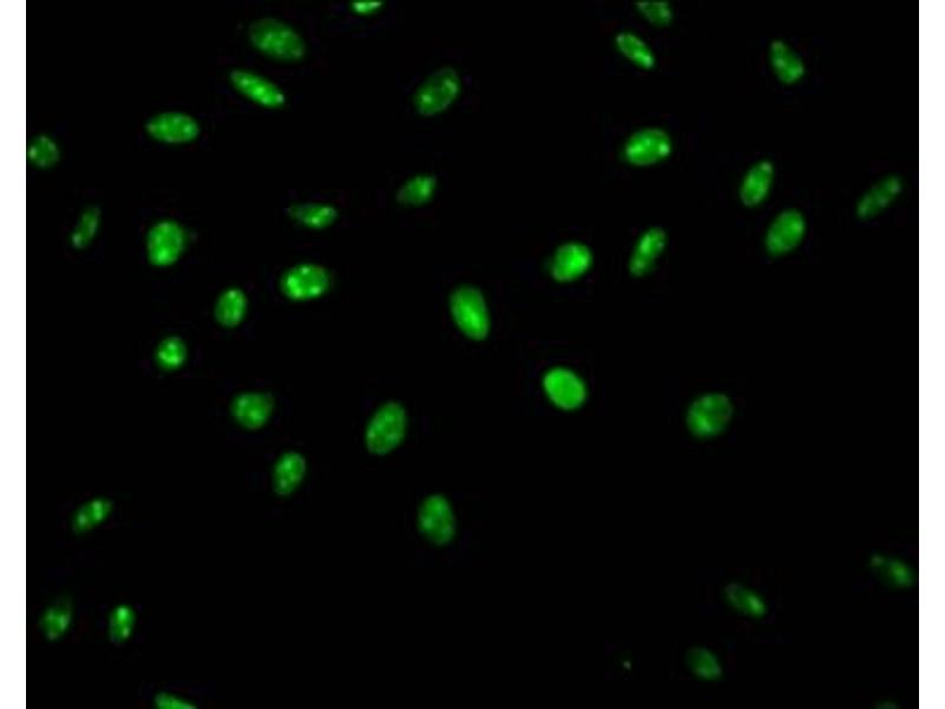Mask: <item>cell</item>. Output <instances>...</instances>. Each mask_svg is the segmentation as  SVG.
Instances as JSON below:
<instances>
[{"label":"cell","mask_w":945,"mask_h":709,"mask_svg":"<svg viewBox=\"0 0 945 709\" xmlns=\"http://www.w3.org/2000/svg\"><path fill=\"white\" fill-rule=\"evenodd\" d=\"M253 48L271 60L296 63L306 54L305 39L288 23L277 18H260L249 28Z\"/></svg>","instance_id":"6da1fadb"},{"label":"cell","mask_w":945,"mask_h":709,"mask_svg":"<svg viewBox=\"0 0 945 709\" xmlns=\"http://www.w3.org/2000/svg\"><path fill=\"white\" fill-rule=\"evenodd\" d=\"M449 311L456 328L468 340L482 342L491 333V314L484 292L477 286L462 284L449 296Z\"/></svg>","instance_id":"7a4b0ae2"},{"label":"cell","mask_w":945,"mask_h":709,"mask_svg":"<svg viewBox=\"0 0 945 709\" xmlns=\"http://www.w3.org/2000/svg\"><path fill=\"white\" fill-rule=\"evenodd\" d=\"M462 87V77L451 65L434 70L415 89V112L427 119L446 113L459 100Z\"/></svg>","instance_id":"3957f363"},{"label":"cell","mask_w":945,"mask_h":709,"mask_svg":"<svg viewBox=\"0 0 945 709\" xmlns=\"http://www.w3.org/2000/svg\"><path fill=\"white\" fill-rule=\"evenodd\" d=\"M407 429L408 414L402 403H383L371 415L364 434L368 452L376 457L394 452L406 439Z\"/></svg>","instance_id":"277c9868"},{"label":"cell","mask_w":945,"mask_h":709,"mask_svg":"<svg viewBox=\"0 0 945 709\" xmlns=\"http://www.w3.org/2000/svg\"><path fill=\"white\" fill-rule=\"evenodd\" d=\"M674 152V141L668 130L657 126L637 128L625 138L621 156L634 168H649L667 161Z\"/></svg>","instance_id":"5b68a950"},{"label":"cell","mask_w":945,"mask_h":709,"mask_svg":"<svg viewBox=\"0 0 945 709\" xmlns=\"http://www.w3.org/2000/svg\"><path fill=\"white\" fill-rule=\"evenodd\" d=\"M540 385L546 400L560 412H577L589 399L588 383L577 370L570 367L553 366L546 369Z\"/></svg>","instance_id":"8992f818"},{"label":"cell","mask_w":945,"mask_h":709,"mask_svg":"<svg viewBox=\"0 0 945 709\" xmlns=\"http://www.w3.org/2000/svg\"><path fill=\"white\" fill-rule=\"evenodd\" d=\"M734 414L732 400L721 393L699 396L688 407L686 421L690 433L697 438H712L731 424Z\"/></svg>","instance_id":"52a82bcc"},{"label":"cell","mask_w":945,"mask_h":709,"mask_svg":"<svg viewBox=\"0 0 945 709\" xmlns=\"http://www.w3.org/2000/svg\"><path fill=\"white\" fill-rule=\"evenodd\" d=\"M331 273L323 265L301 263L291 266L280 278V290L292 302H309L330 290Z\"/></svg>","instance_id":"ba28073f"},{"label":"cell","mask_w":945,"mask_h":709,"mask_svg":"<svg viewBox=\"0 0 945 709\" xmlns=\"http://www.w3.org/2000/svg\"><path fill=\"white\" fill-rule=\"evenodd\" d=\"M595 256L591 247L580 240H566L551 253L547 272L553 282L572 284L584 278L593 268Z\"/></svg>","instance_id":"9c48e42d"},{"label":"cell","mask_w":945,"mask_h":709,"mask_svg":"<svg viewBox=\"0 0 945 709\" xmlns=\"http://www.w3.org/2000/svg\"><path fill=\"white\" fill-rule=\"evenodd\" d=\"M417 528L426 541L435 546L452 542L455 535L454 513L442 494H430L417 510Z\"/></svg>","instance_id":"30bf717a"},{"label":"cell","mask_w":945,"mask_h":709,"mask_svg":"<svg viewBox=\"0 0 945 709\" xmlns=\"http://www.w3.org/2000/svg\"><path fill=\"white\" fill-rule=\"evenodd\" d=\"M186 246L187 233L177 221H159L148 232V259L159 268H166L177 263Z\"/></svg>","instance_id":"8fae6325"},{"label":"cell","mask_w":945,"mask_h":709,"mask_svg":"<svg viewBox=\"0 0 945 709\" xmlns=\"http://www.w3.org/2000/svg\"><path fill=\"white\" fill-rule=\"evenodd\" d=\"M668 242V233L661 226L647 227L638 234L628 259L630 275L635 278L649 276L666 252Z\"/></svg>","instance_id":"7c38bea8"},{"label":"cell","mask_w":945,"mask_h":709,"mask_svg":"<svg viewBox=\"0 0 945 709\" xmlns=\"http://www.w3.org/2000/svg\"><path fill=\"white\" fill-rule=\"evenodd\" d=\"M230 82L239 94L260 107L279 109L285 106L286 95L275 82L252 70L237 69L230 75Z\"/></svg>","instance_id":"4fadbf2b"},{"label":"cell","mask_w":945,"mask_h":709,"mask_svg":"<svg viewBox=\"0 0 945 709\" xmlns=\"http://www.w3.org/2000/svg\"><path fill=\"white\" fill-rule=\"evenodd\" d=\"M806 234V219L797 210L781 212L774 219L766 234L765 245L769 255H787L797 247Z\"/></svg>","instance_id":"5bb4252c"},{"label":"cell","mask_w":945,"mask_h":709,"mask_svg":"<svg viewBox=\"0 0 945 709\" xmlns=\"http://www.w3.org/2000/svg\"><path fill=\"white\" fill-rule=\"evenodd\" d=\"M146 130L153 140L181 145L192 142L200 134V126L194 117L185 113L168 112L152 117L147 122Z\"/></svg>","instance_id":"9a60e30c"},{"label":"cell","mask_w":945,"mask_h":709,"mask_svg":"<svg viewBox=\"0 0 945 709\" xmlns=\"http://www.w3.org/2000/svg\"><path fill=\"white\" fill-rule=\"evenodd\" d=\"M275 406V398L270 393L247 392L236 396L231 412L238 425L247 431H258L269 422Z\"/></svg>","instance_id":"2e32d148"},{"label":"cell","mask_w":945,"mask_h":709,"mask_svg":"<svg viewBox=\"0 0 945 709\" xmlns=\"http://www.w3.org/2000/svg\"><path fill=\"white\" fill-rule=\"evenodd\" d=\"M306 470L308 464L303 454L295 451L283 453L273 466V491L282 498L292 496L303 484Z\"/></svg>","instance_id":"e0dca14e"},{"label":"cell","mask_w":945,"mask_h":709,"mask_svg":"<svg viewBox=\"0 0 945 709\" xmlns=\"http://www.w3.org/2000/svg\"><path fill=\"white\" fill-rule=\"evenodd\" d=\"M902 191L903 181L896 175H889L878 181L858 201L856 210L858 218L869 220L877 217L894 203Z\"/></svg>","instance_id":"ac0fdd59"},{"label":"cell","mask_w":945,"mask_h":709,"mask_svg":"<svg viewBox=\"0 0 945 709\" xmlns=\"http://www.w3.org/2000/svg\"><path fill=\"white\" fill-rule=\"evenodd\" d=\"M286 214L293 223L312 231L328 229L340 216L335 205L323 201H297L286 208Z\"/></svg>","instance_id":"d6986e66"},{"label":"cell","mask_w":945,"mask_h":709,"mask_svg":"<svg viewBox=\"0 0 945 709\" xmlns=\"http://www.w3.org/2000/svg\"><path fill=\"white\" fill-rule=\"evenodd\" d=\"M614 44L618 55L634 67L650 71L656 67V52L647 39L634 30L617 32Z\"/></svg>","instance_id":"ffe728a7"},{"label":"cell","mask_w":945,"mask_h":709,"mask_svg":"<svg viewBox=\"0 0 945 709\" xmlns=\"http://www.w3.org/2000/svg\"><path fill=\"white\" fill-rule=\"evenodd\" d=\"M774 174V166L767 160H762L749 169L740 188L742 204L756 207L764 203L771 192Z\"/></svg>","instance_id":"44dd1931"},{"label":"cell","mask_w":945,"mask_h":709,"mask_svg":"<svg viewBox=\"0 0 945 709\" xmlns=\"http://www.w3.org/2000/svg\"><path fill=\"white\" fill-rule=\"evenodd\" d=\"M769 58L775 76L785 84L798 83L806 74L801 57L784 41H774L769 49Z\"/></svg>","instance_id":"7402d4cb"},{"label":"cell","mask_w":945,"mask_h":709,"mask_svg":"<svg viewBox=\"0 0 945 709\" xmlns=\"http://www.w3.org/2000/svg\"><path fill=\"white\" fill-rule=\"evenodd\" d=\"M438 191V179L434 174L419 173L408 178L397 188L395 199L404 207H422L433 200Z\"/></svg>","instance_id":"603a6c76"},{"label":"cell","mask_w":945,"mask_h":709,"mask_svg":"<svg viewBox=\"0 0 945 709\" xmlns=\"http://www.w3.org/2000/svg\"><path fill=\"white\" fill-rule=\"evenodd\" d=\"M113 510L114 505L109 499L102 497L91 499L75 511L71 519V530L77 536L86 535L106 523Z\"/></svg>","instance_id":"cb8c5ba5"},{"label":"cell","mask_w":945,"mask_h":709,"mask_svg":"<svg viewBox=\"0 0 945 709\" xmlns=\"http://www.w3.org/2000/svg\"><path fill=\"white\" fill-rule=\"evenodd\" d=\"M71 623H73V604H71L69 598L62 597L58 598L44 611L39 626H41L45 639L55 642L67 635Z\"/></svg>","instance_id":"d4e9b609"},{"label":"cell","mask_w":945,"mask_h":709,"mask_svg":"<svg viewBox=\"0 0 945 709\" xmlns=\"http://www.w3.org/2000/svg\"><path fill=\"white\" fill-rule=\"evenodd\" d=\"M247 312V297L244 291L231 288L223 292L215 305V318L225 328H236L243 322Z\"/></svg>","instance_id":"484cf974"},{"label":"cell","mask_w":945,"mask_h":709,"mask_svg":"<svg viewBox=\"0 0 945 709\" xmlns=\"http://www.w3.org/2000/svg\"><path fill=\"white\" fill-rule=\"evenodd\" d=\"M135 623L136 614L132 607L127 606V604H120V606L115 607L109 615L108 634L110 641L114 645L120 646L132 639Z\"/></svg>","instance_id":"4316f807"},{"label":"cell","mask_w":945,"mask_h":709,"mask_svg":"<svg viewBox=\"0 0 945 709\" xmlns=\"http://www.w3.org/2000/svg\"><path fill=\"white\" fill-rule=\"evenodd\" d=\"M635 9L637 15L654 28H667L674 22L675 12L667 0H640Z\"/></svg>","instance_id":"83f0119b"},{"label":"cell","mask_w":945,"mask_h":709,"mask_svg":"<svg viewBox=\"0 0 945 709\" xmlns=\"http://www.w3.org/2000/svg\"><path fill=\"white\" fill-rule=\"evenodd\" d=\"M60 156V147L47 135L37 136L28 147V159L38 168L54 167Z\"/></svg>","instance_id":"f1b7e54d"},{"label":"cell","mask_w":945,"mask_h":709,"mask_svg":"<svg viewBox=\"0 0 945 709\" xmlns=\"http://www.w3.org/2000/svg\"><path fill=\"white\" fill-rule=\"evenodd\" d=\"M100 225V211L95 207H90L84 211L80 220L71 234V244L76 249H83L91 243L96 236Z\"/></svg>","instance_id":"f546056e"},{"label":"cell","mask_w":945,"mask_h":709,"mask_svg":"<svg viewBox=\"0 0 945 709\" xmlns=\"http://www.w3.org/2000/svg\"><path fill=\"white\" fill-rule=\"evenodd\" d=\"M186 354L185 344L180 338L168 337L160 343L158 351H156V360L162 368L173 370L184 364Z\"/></svg>","instance_id":"4dcf8cb0"},{"label":"cell","mask_w":945,"mask_h":709,"mask_svg":"<svg viewBox=\"0 0 945 709\" xmlns=\"http://www.w3.org/2000/svg\"><path fill=\"white\" fill-rule=\"evenodd\" d=\"M155 706L160 709H192L195 707L192 702L178 697V695L169 693H159L155 697Z\"/></svg>","instance_id":"1f68e13d"},{"label":"cell","mask_w":945,"mask_h":709,"mask_svg":"<svg viewBox=\"0 0 945 709\" xmlns=\"http://www.w3.org/2000/svg\"><path fill=\"white\" fill-rule=\"evenodd\" d=\"M383 2L378 0H357L350 4L351 10L358 16H371L382 9Z\"/></svg>","instance_id":"d6a6232c"}]
</instances>
